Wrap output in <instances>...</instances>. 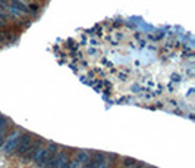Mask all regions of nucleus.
I'll return each mask as SVG.
<instances>
[{
    "instance_id": "obj_1",
    "label": "nucleus",
    "mask_w": 195,
    "mask_h": 168,
    "mask_svg": "<svg viewBox=\"0 0 195 168\" xmlns=\"http://www.w3.org/2000/svg\"><path fill=\"white\" fill-rule=\"evenodd\" d=\"M57 150V146L56 145H50L48 148H46V149H38L35 153H34V161L38 164L41 168H44L47 165V162H48V159H50V156L54 153Z\"/></svg>"
},
{
    "instance_id": "obj_2",
    "label": "nucleus",
    "mask_w": 195,
    "mask_h": 168,
    "mask_svg": "<svg viewBox=\"0 0 195 168\" xmlns=\"http://www.w3.org/2000/svg\"><path fill=\"white\" fill-rule=\"evenodd\" d=\"M31 143H32V136L30 133H25L24 136H21V139L18 142V146H16V153L18 155H25V152L28 150Z\"/></svg>"
},
{
    "instance_id": "obj_3",
    "label": "nucleus",
    "mask_w": 195,
    "mask_h": 168,
    "mask_svg": "<svg viewBox=\"0 0 195 168\" xmlns=\"http://www.w3.org/2000/svg\"><path fill=\"white\" fill-rule=\"evenodd\" d=\"M19 139H21V134H19V133H13V134L6 140V143H4V146H3V150H4L6 153H12V152L16 149Z\"/></svg>"
},
{
    "instance_id": "obj_4",
    "label": "nucleus",
    "mask_w": 195,
    "mask_h": 168,
    "mask_svg": "<svg viewBox=\"0 0 195 168\" xmlns=\"http://www.w3.org/2000/svg\"><path fill=\"white\" fill-rule=\"evenodd\" d=\"M103 155L101 153H95L92 159H88L85 164H84V168H100L103 165Z\"/></svg>"
},
{
    "instance_id": "obj_5",
    "label": "nucleus",
    "mask_w": 195,
    "mask_h": 168,
    "mask_svg": "<svg viewBox=\"0 0 195 168\" xmlns=\"http://www.w3.org/2000/svg\"><path fill=\"white\" fill-rule=\"evenodd\" d=\"M40 143H41V140H35V143H34L32 146L30 145L28 150L25 152V153L28 155V158H32V156H34V153H35V152H37V150L40 149Z\"/></svg>"
},
{
    "instance_id": "obj_6",
    "label": "nucleus",
    "mask_w": 195,
    "mask_h": 168,
    "mask_svg": "<svg viewBox=\"0 0 195 168\" xmlns=\"http://www.w3.org/2000/svg\"><path fill=\"white\" fill-rule=\"evenodd\" d=\"M90 159V153L88 152H85V150H82V152H79L78 156H77V161H78L81 165H84L87 161Z\"/></svg>"
},
{
    "instance_id": "obj_7",
    "label": "nucleus",
    "mask_w": 195,
    "mask_h": 168,
    "mask_svg": "<svg viewBox=\"0 0 195 168\" xmlns=\"http://www.w3.org/2000/svg\"><path fill=\"white\" fill-rule=\"evenodd\" d=\"M59 168H71V162L66 159V161H63V162L60 164V167H59Z\"/></svg>"
},
{
    "instance_id": "obj_8",
    "label": "nucleus",
    "mask_w": 195,
    "mask_h": 168,
    "mask_svg": "<svg viewBox=\"0 0 195 168\" xmlns=\"http://www.w3.org/2000/svg\"><path fill=\"white\" fill-rule=\"evenodd\" d=\"M100 168H107V167H106V165H101V167H100Z\"/></svg>"
}]
</instances>
